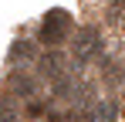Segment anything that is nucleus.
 I'll return each mask as SVG.
<instances>
[{"label":"nucleus","mask_w":125,"mask_h":122,"mask_svg":"<svg viewBox=\"0 0 125 122\" xmlns=\"http://www.w3.org/2000/svg\"><path fill=\"white\" fill-rule=\"evenodd\" d=\"M98 54H102V34H98L95 27L78 31L74 41H71V58L74 61H95Z\"/></svg>","instance_id":"1"},{"label":"nucleus","mask_w":125,"mask_h":122,"mask_svg":"<svg viewBox=\"0 0 125 122\" xmlns=\"http://www.w3.org/2000/svg\"><path fill=\"white\" fill-rule=\"evenodd\" d=\"M68 27H71V17H68V10H47L41 20V41L44 44H58V41L68 34Z\"/></svg>","instance_id":"2"},{"label":"nucleus","mask_w":125,"mask_h":122,"mask_svg":"<svg viewBox=\"0 0 125 122\" xmlns=\"http://www.w3.org/2000/svg\"><path fill=\"white\" fill-rule=\"evenodd\" d=\"M34 54H37V51H34L31 41H17V44L10 48V61H14V64H24V61H31Z\"/></svg>","instance_id":"3"},{"label":"nucleus","mask_w":125,"mask_h":122,"mask_svg":"<svg viewBox=\"0 0 125 122\" xmlns=\"http://www.w3.org/2000/svg\"><path fill=\"white\" fill-rule=\"evenodd\" d=\"M88 122H115V105H108V102H98V105L88 112Z\"/></svg>","instance_id":"4"},{"label":"nucleus","mask_w":125,"mask_h":122,"mask_svg":"<svg viewBox=\"0 0 125 122\" xmlns=\"http://www.w3.org/2000/svg\"><path fill=\"white\" fill-rule=\"evenodd\" d=\"M0 122H21V115H17L7 102H0Z\"/></svg>","instance_id":"5"},{"label":"nucleus","mask_w":125,"mask_h":122,"mask_svg":"<svg viewBox=\"0 0 125 122\" xmlns=\"http://www.w3.org/2000/svg\"><path fill=\"white\" fill-rule=\"evenodd\" d=\"M10 85H14V92H21V95H31V81L24 78V75H17V78L10 81Z\"/></svg>","instance_id":"6"},{"label":"nucleus","mask_w":125,"mask_h":122,"mask_svg":"<svg viewBox=\"0 0 125 122\" xmlns=\"http://www.w3.org/2000/svg\"><path fill=\"white\" fill-rule=\"evenodd\" d=\"M41 112H44L41 102H31V105H27V115H41Z\"/></svg>","instance_id":"7"}]
</instances>
